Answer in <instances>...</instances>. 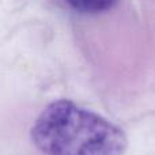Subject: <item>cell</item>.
<instances>
[{
	"instance_id": "obj_1",
	"label": "cell",
	"mask_w": 155,
	"mask_h": 155,
	"mask_svg": "<svg viewBox=\"0 0 155 155\" xmlns=\"http://www.w3.org/2000/svg\"><path fill=\"white\" fill-rule=\"evenodd\" d=\"M31 140L45 155H123L128 147L121 128L68 99L52 102L41 112Z\"/></svg>"
},
{
	"instance_id": "obj_2",
	"label": "cell",
	"mask_w": 155,
	"mask_h": 155,
	"mask_svg": "<svg viewBox=\"0 0 155 155\" xmlns=\"http://www.w3.org/2000/svg\"><path fill=\"white\" fill-rule=\"evenodd\" d=\"M72 10L80 14L95 15L112 10L117 0H64Z\"/></svg>"
}]
</instances>
